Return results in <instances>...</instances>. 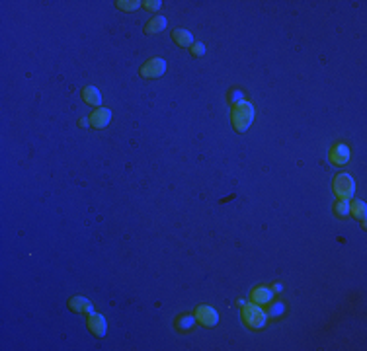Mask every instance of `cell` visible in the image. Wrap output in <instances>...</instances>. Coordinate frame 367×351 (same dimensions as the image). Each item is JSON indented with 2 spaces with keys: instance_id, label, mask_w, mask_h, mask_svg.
Returning a JSON list of instances; mask_svg holds the SVG:
<instances>
[{
  "instance_id": "obj_1",
  "label": "cell",
  "mask_w": 367,
  "mask_h": 351,
  "mask_svg": "<svg viewBox=\"0 0 367 351\" xmlns=\"http://www.w3.org/2000/svg\"><path fill=\"white\" fill-rule=\"evenodd\" d=\"M254 121V107L250 102H239V104L233 105V109H231V123H233V127H235V131H239V133H244L250 125Z\"/></svg>"
},
{
  "instance_id": "obj_2",
  "label": "cell",
  "mask_w": 367,
  "mask_h": 351,
  "mask_svg": "<svg viewBox=\"0 0 367 351\" xmlns=\"http://www.w3.org/2000/svg\"><path fill=\"white\" fill-rule=\"evenodd\" d=\"M242 324L250 330H262L268 324V312L260 308V304H244L242 306Z\"/></svg>"
},
{
  "instance_id": "obj_3",
  "label": "cell",
  "mask_w": 367,
  "mask_h": 351,
  "mask_svg": "<svg viewBox=\"0 0 367 351\" xmlns=\"http://www.w3.org/2000/svg\"><path fill=\"white\" fill-rule=\"evenodd\" d=\"M332 190L338 199H349L355 193V182L349 174H338L332 180Z\"/></svg>"
},
{
  "instance_id": "obj_4",
  "label": "cell",
  "mask_w": 367,
  "mask_h": 351,
  "mask_svg": "<svg viewBox=\"0 0 367 351\" xmlns=\"http://www.w3.org/2000/svg\"><path fill=\"white\" fill-rule=\"evenodd\" d=\"M164 72H166V61L164 59H158V57L148 59L147 63L141 67V76H143V78H148V80L158 78V76H162Z\"/></svg>"
},
{
  "instance_id": "obj_5",
  "label": "cell",
  "mask_w": 367,
  "mask_h": 351,
  "mask_svg": "<svg viewBox=\"0 0 367 351\" xmlns=\"http://www.w3.org/2000/svg\"><path fill=\"white\" fill-rule=\"evenodd\" d=\"M196 320L205 326V328H213V326H217V322H219V314H217V310L213 308V306H207V304H202V306H198L196 308Z\"/></svg>"
},
{
  "instance_id": "obj_6",
  "label": "cell",
  "mask_w": 367,
  "mask_h": 351,
  "mask_svg": "<svg viewBox=\"0 0 367 351\" xmlns=\"http://www.w3.org/2000/svg\"><path fill=\"white\" fill-rule=\"evenodd\" d=\"M328 160L334 166H346L349 160V148L344 142H336L328 152Z\"/></svg>"
},
{
  "instance_id": "obj_7",
  "label": "cell",
  "mask_w": 367,
  "mask_h": 351,
  "mask_svg": "<svg viewBox=\"0 0 367 351\" xmlns=\"http://www.w3.org/2000/svg\"><path fill=\"white\" fill-rule=\"evenodd\" d=\"M86 324H88V330H90L96 337H104L106 332H108V322H106V318L102 314H98V312H90Z\"/></svg>"
},
{
  "instance_id": "obj_8",
  "label": "cell",
  "mask_w": 367,
  "mask_h": 351,
  "mask_svg": "<svg viewBox=\"0 0 367 351\" xmlns=\"http://www.w3.org/2000/svg\"><path fill=\"white\" fill-rule=\"evenodd\" d=\"M111 119V111L108 109V107H98L94 113L90 115V127H94V129H106L108 127V123H110Z\"/></svg>"
},
{
  "instance_id": "obj_9",
  "label": "cell",
  "mask_w": 367,
  "mask_h": 351,
  "mask_svg": "<svg viewBox=\"0 0 367 351\" xmlns=\"http://www.w3.org/2000/svg\"><path fill=\"white\" fill-rule=\"evenodd\" d=\"M272 297H274V291L260 285V287H254L252 293H250V300L254 304H270L272 302Z\"/></svg>"
},
{
  "instance_id": "obj_10",
  "label": "cell",
  "mask_w": 367,
  "mask_h": 351,
  "mask_svg": "<svg viewBox=\"0 0 367 351\" xmlns=\"http://www.w3.org/2000/svg\"><path fill=\"white\" fill-rule=\"evenodd\" d=\"M69 308H71V310H74V312H86V314L94 312L90 300H88V298H84V297L69 298Z\"/></svg>"
},
{
  "instance_id": "obj_11",
  "label": "cell",
  "mask_w": 367,
  "mask_h": 351,
  "mask_svg": "<svg viewBox=\"0 0 367 351\" xmlns=\"http://www.w3.org/2000/svg\"><path fill=\"white\" fill-rule=\"evenodd\" d=\"M172 39L178 47H192L194 45V35L190 34L188 30H174L172 32Z\"/></svg>"
},
{
  "instance_id": "obj_12",
  "label": "cell",
  "mask_w": 367,
  "mask_h": 351,
  "mask_svg": "<svg viewBox=\"0 0 367 351\" xmlns=\"http://www.w3.org/2000/svg\"><path fill=\"white\" fill-rule=\"evenodd\" d=\"M349 213L365 227V217H367V207H365V203L361 201V199H353L351 203H349Z\"/></svg>"
},
{
  "instance_id": "obj_13",
  "label": "cell",
  "mask_w": 367,
  "mask_h": 351,
  "mask_svg": "<svg viewBox=\"0 0 367 351\" xmlns=\"http://www.w3.org/2000/svg\"><path fill=\"white\" fill-rule=\"evenodd\" d=\"M196 316L192 314H182L176 318V322H174V326L180 330V332H192L194 330V326H196Z\"/></svg>"
},
{
  "instance_id": "obj_14",
  "label": "cell",
  "mask_w": 367,
  "mask_h": 351,
  "mask_svg": "<svg viewBox=\"0 0 367 351\" xmlns=\"http://www.w3.org/2000/svg\"><path fill=\"white\" fill-rule=\"evenodd\" d=\"M82 98H84L86 104L96 105V107H100V104H102V96H100L98 88H94V86L84 88V90H82Z\"/></svg>"
},
{
  "instance_id": "obj_15",
  "label": "cell",
  "mask_w": 367,
  "mask_h": 351,
  "mask_svg": "<svg viewBox=\"0 0 367 351\" xmlns=\"http://www.w3.org/2000/svg\"><path fill=\"white\" fill-rule=\"evenodd\" d=\"M164 28H166V18L164 16H156V18H152L147 26H145V34H148V35L160 34Z\"/></svg>"
},
{
  "instance_id": "obj_16",
  "label": "cell",
  "mask_w": 367,
  "mask_h": 351,
  "mask_svg": "<svg viewBox=\"0 0 367 351\" xmlns=\"http://www.w3.org/2000/svg\"><path fill=\"white\" fill-rule=\"evenodd\" d=\"M334 215H336V217H340V219L348 217V215H349L348 199H338V201H336V205H334Z\"/></svg>"
},
{
  "instance_id": "obj_17",
  "label": "cell",
  "mask_w": 367,
  "mask_h": 351,
  "mask_svg": "<svg viewBox=\"0 0 367 351\" xmlns=\"http://www.w3.org/2000/svg\"><path fill=\"white\" fill-rule=\"evenodd\" d=\"M141 4H143V2H137V0H117V2H115V6H117L119 10H123V12H133V10H137Z\"/></svg>"
},
{
  "instance_id": "obj_18",
  "label": "cell",
  "mask_w": 367,
  "mask_h": 351,
  "mask_svg": "<svg viewBox=\"0 0 367 351\" xmlns=\"http://www.w3.org/2000/svg\"><path fill=\"white\" fill-rule=\"evenodd\" d=\"M143 6L147 8L148 12H156V10H160L162 2L160 0H147V2H143Z\"/></svg>"
},
{
  "instance_id": "obj_19",
  "label": "cell",
  "mask_w": 367,
  "mask_h": 351,
  "mask_svg": "<svg viewBox=\"0 0 367 351\" xmlns=\"http://www.w3.org/2000/svg\"><path fill=\"white\" fill-rule=\"evenodd\" d=\"M242 98H244V94H242L240 90H231V92H229V102H233V104L242 102Z\"/></svg>"
},
{
  "instance_id": "obj_20",
  "label": "cell",
  "mask_w": 367,
  "mask_h": 351,
  "mask_svg": "<svg viewBox=\"0 0 367 351\" xmlns=\"http://www.w3.org/2000/svg\"><path fill=\"white\" fill-rule=\"evenodd\" d=\"M283 312V304L281 302H277V304H272L270 306V312H268V316H274V318H277V316Z\"/></svg>"
},
{
  "instance_id": "obj_21",
  "label": "cell",
  "mask_w": 367,
  "mask_h": 351,
  "mask_svg": "<svg viewBox=\"0 0 367 351\" xmlns=\"http://www.w3.org/2000/svg\"><path fill=\"white\" fill-rule=\"evenodd\" d=\"M192 55H194V57H203V55H205L203 43H194V45H192Z\"/></svg>"
},
{
  "instance_id": "obj_22",
  "label": "cell",
  "mask_w": 367,
  "mask_h": 351,
  "mask_svg": "<svg viewBox=\"0 0 367 351\" xmlns=\"http://www.w3.org/2000/svg\"><path fill=\"white\" fill-rule=\"evenodd\" d=\"M274 291L275 293H279V291H281V285H279V283H275L274 285Z\"/></svg>"
},
{
  "instance_id": "obj_23",
  "label": "cell",
  "mask_w": 367,
  "mask_h": 351,
  "mask_svg": "<svg viewBox=\"0 0 367 351\" xmlns=\"http://www.w3.org/2000/svg\"><path fill=\"white\" fill-rule=\"evenodd\" d=\"M88 123H90V121H88V119H80V127H86Z\"/></svg>"
}]
</instances>
